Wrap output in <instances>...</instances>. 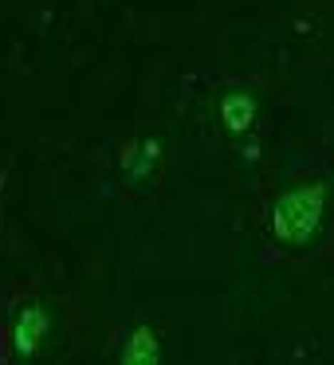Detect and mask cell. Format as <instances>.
Segmentation results:
<instances>
[{"instance_id":"5b68a950","label":"cell","mask_w":334,"mask_h":365,"mask_svg":"<svg viewBox=\"0 0 334 365\" xmlns=\"http://www.w3.org/2000/svg\"><path fill=\"white\" fill-rule=\"evenodd\" d=\"M221 122L228 134H248L255 122V98L252 95H228L221 103Z\"/></svg>"},{"instance_id":"6da1fadb","label":"cell","mask_w":334,"mask_h":365,"mask_svg":"<svg viewBox=\"0 0 334 365\" xmlns=\"http://www.w3.org/2000/svg\"><path fill=\"white\" fill-rule=\"evenodd\" d=\"M326 212V189L323 185H303V189H287L283 197H275L271 205V236L287 247H303L318 232Z\"/></svg>"},{"instance_id":"277c9868","label":"cell","mask_w":334,"mask_h":365,"mask_svg":"<svg viewBox=\"0 0 334 365\" xmlns=\"http://www.w3.org/2000/svg\"><path fill=\"white\" fill-rule=\"evenodd\" d=\"M158 158H161V142L158 138H142V142H130L126 150H122V169H126L130 181H142V177L158 165Z\"/></svg>"},{"instance_id":"3957f363","label":"cell","mask_w":334,"mask_h":365,"mask_svg":"<svg viewBox=\"0 0 334 365\" xmlns=\"http://www.w3.org/2000/svg\"><path fill=\"white\" fill-rule=\"evenodd\" d=\"M118 365H161V346H158V334L150 326H134L122 341V357Z\"/></svg>"},{"instance_id":"7a4b0ae2","label":"cell","mask_w":334,"mask_h":365,"mask_svg":"<svg viewBox=\"0 0 334 365\" xmlns=\"http://www.w3.org/2000/svg\"><path fill=\"white\" fill-rule=\"evenodd\" d=\"M51 330V318L48 310L40 307V302H28V307L16 310V318H12V330H9V341L12 349H16L20 357H32L36 349L44 346V338H48Z\"/></svg>"}]
</instances>
